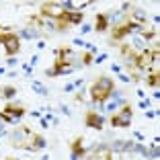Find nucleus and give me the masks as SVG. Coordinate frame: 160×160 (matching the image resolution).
Returning <instances> with one entry per match:
<instances>
[{
    "instance_id": "1",
    "label": "nucleus",
    "mask_w": 160,
    "mask_h": 160,
    "mask_svg": "<svg viewBox=\"0 0 160 160\" xmlns=\"http://www.w3.org/2000/svg\"><path fill=\"white\" fill-rule=\"evenodd\" d=\"M113 94V80L107 76H101L92 86H90V101L92 103H105Z\"/></svg>"
},
{
    "instance_id": "2",
    "label": "nucleus",
    "mask_w": 160,
    "mask_h": 160,
    "mask_svg": "<svg viewBox=\"0 0 160 160\" xmlns=\"http://www.w3.org/2000/svg\"><path fill=\"white\" fill-rule=\"evenodd\" d=\"M25 136H27V140H17L14 146L27 148V150H41V148L45 146V140H43L39 133H31L27 127H25Z\"/></svg>"
},
{
    "instance_id": "3",
    "label": "nucleus",
    "mask_w": 160,
    "mask_h": 160,
    "mask_svg": "<svg viewBox=\"0 0 160 160\" xmlns=\"http://www.w3.org/2000/svg\"><path fill=\"white\" fill-rule=\"evenodd\" d=\"M72 52L70 49H60L58 52V60H56V68L52 70V74H62V72H70L72 70Z\"/></svg>"
},
{
    "instance_id": "4",
    "label": "nucleus",
    "mask_w": 160,
    "mask_h": 160,
    "mask_svg": "<svg viewBox=\"0 0 160 160\" xmlns=\"http://www.w3.org/2000/svg\"><path fill=\"white\" fill-rule=\"evenodd\" d=\"M0 43L4 45L6 56H14L21 49V41L14 33H0Z\"/></svg>"
},
{
    "instance_id": "5",
    "label": "nucleus",
    "mask_w": 160,
    "mask_h": 160,
    "mask_svg": "<svg viewBox=\"0 0 160 160\" xmlns=\"http://www.w3.org/2000/svg\"><path fill=\"white\" fill-rule=\"evenodd\" d=\"M132 117H133L132 107H129V105H125V107H123L117 115H113V117H111V123H113V127H127L129 123H132Z\"/></svg>"
},
{
    "instance_id": "6",
    "label": "nucleus",
    "mask_w": 160,
    "mask_h": 160,
    "mask_svg": "<svg viewBox=\"0 0 160 160\" xmlns=\"http://www.w3.org/2000/svg\"><path fill=\"white\" fill-rule=\"evenodd\" d=\"M133 62H136L138 68H148L150 64H154V62H158V52H150V49H146V52L142 53H136V58H133Z\"/></svg>"
},
{
    "instance_id": "7",
    "label": "nucleus",
    "mask_w": 160,
    "mask_h": 160,
    "mask_svg": "<svg viewBox=\"0 0 160 160\" xmlns=\"http://www.w3.org/2000/svg\"><path fill=\"white\" fill-rule=\"evenodd\" d=\"M41 17H49V19H58L62 12H64V6L58 4V2H43L41 4Z\"/></svg>"
},
{
    "instance_id": "8",
    "label": "nucleus",
    "mask_w": 160,
    "mask_h": 160,
    "mask_svg": "<svg viewBox=\"0 0 160 160\" xmlns=\"http://www.w3.org/2000/svg\"><path fill=\"white\" fill-rule=\"evenodd\" d=\"M21 115H25V109L21 105H6L4 111H0V117L4 121H12V119L21 117Z\"/></svg>"
},
{
    "instance_id": "9",
    "label": "nucleus",
    "mask_w": 160,
    "mask_h": 160,
    "mask_svg": "<svg viewBox=\"0 0 160 160\" xmlns=\"http://www.w3.org/2000/svg\"><path fill=\"white\" fill-rule=\"evenodd\" d=\"M86 160H113V154L107 146H101V148H94Z\"/></svg>"
},
{
    "instance_id": "10",
    "label": "nucleus",
    "mask_w": 160,
    "mask_h": 160,
    "mask_svg": "<svg viewBox=\"0 0 160 160\" xmlns=\"http://www.w3.org/2000/svg\"><path fill=\"white\" fill-rule=\"evenodd\" d=\"M133 27H136V25H133V21H129V23H125V25H119L117 29H113L111 37H113V39H123L125 35L132 33V29H133Z\"/></svg>"
},
{
    "instance_id": "11",
    "label": "nucleus",
    "mask_w": 160,
    "mask_h": 160,
    "mask_svg": "<svg viewBox=\"0 0 160 160\" xmlns=\"http://www.w3.org/2000/svg\"><path fill=\"white\" fill-rule=\"evenodd\" d=\"M86 125L92 127V129H101L103 127V117L99 113H94V111H88L86 113Z\"/></svg>"
},
{
    "instance_id": "12",
    "label": "nucleus",
    "mask_w": 160,
    "mask_h": 160,
    "mask_svg": "<svg viewBox=\"0 0 160 160\" xmlns=\"http://www.w3.org/2000/svg\"><path fill=\"white\" fill-rule=\"evenodd\" d=\"M68 25H70V10L64 8V12H62L60 17L56 19V27H58V29H66Z\"/></svg>"
},
{
    "instance_id": "13",
    "label": "nucleus",
    "mask_w": 160,
    "mask_h": 160,
    "mask_svg": "<svg viewBox=\"0 0 160 160\" xmlns=\"http://www.w3.org/2000/svg\"><path fill=\"white\" fill-rule=\"evenodd\" d=\"M72 154L74 158H80V156H84V146H82V138H76L72 142Z\"/></svg>"
},
{
    "instance_id": "14",
    "label": "nucleus",
    "mask_w": 160,
    "mask_h": 160,
    "mask_svg": "<svg viewBox=\"0 0 160 160\" xmlns=\"http://www.w3.org/2000/svg\"><path fill=\"white\" fill-rule=\"evenodd\" d=\"M94 27H97V31H105V29H107V17H105V14H97Z\"/></svg>"
},
{
    "instance_id": "15",
    "label": "nucleus",
    "mask_w": 160,
    "mask_h": 160,
    "mask_svg": "<svg viewBox=\"0 0 160 160\" xmlns=\"http://www.w3.org/2000/svg\"><path fill=\"white\" fill-rule=\"evenodd\" d=\"M82 17H84L82 12H76V10H70V25H78V23H82Z\"/></svg>"
},
{
    "instance_id": "16",
    "label": "nucleus",
    "mask_w": 160,
    "mask_h": 160,
    "mask_svg": "<svg viewBox=\"0 0 160 160\" xmlns=\"http://www.w3.org/2000/svg\"><path fill=\"white\" fill-rule=\"evenodd\" d=\"M146 80H148V84H150V86H158V72H152Z\"/></svg>"
},
{
    "instance_id": "17",
    "label": "nucleus",
    "mask_w": 160,
    "mask_h": 160,
    "mask_svg": "<svg viewBox=\"0 0 160 160\" xmlns=\"http://www.w3.org/2000/svg\"><path fill=\"white\" fill-rule=\"evenodd\" d=\"M82 64H92V53L86 52L84 56H82Z\"/></svg>"
},
{
    "instance_id": "18",
    "label": "nucleus",
    "mask_w": 160,
    "mask_h": 160,
    "mask_svg": "<svg viewBox=\"0 0 160 160\" xmlns=\"http://www.w3.org/2000/svg\"><path fill=\"white\" fill-rule=\"evenodd\" d=\"M88 2H80V0H72L70 6H74V8H82V6H86Z\"/></svg>"
},
{
    "instance_id": "19",
    "label": "nucleus",
    "mask_w": 160,
    "mask_h": 160,
    "mask_svg": "<svg viewBox=\"0 0 160 160\" xmlns=\"http://www.w3.org/2000/svg\"><path fill=\"white\" fill-rule=\"evenodd\" d=\"M2 92H4L2 97H12V94H14V88H12V86H6V88L2 90Z\"/></svg>"
},
{
    "instance_id": "20",
    "label": "nucleus",
    "mask_w": 160,
    "mask_h": 160,
    "mask_svg": "<svg viewBox=\"0 0 160 160\" xmlns=\"http://www.w3.org/2000/svg\"><path fill=\"white\" fill-rule=\"evenodd\" d=\"M144 37H146V39L148 37H154V31H144Z\"/></svg>"
},
{
    "instance_id": "21",
    "label": "nucleus",
    "mask_w": 160,
    "mask_h": 160,
    "mask_svg": "<svg viewBox=\"0 0 160 160\" xmlns=\"http://www.w3.org/2000/svg\"><path fill=\"white\" fill-rule=\"evenodd\" d=\"M6 160H12V158H6Z\"/></svg>"
}]
</instances>
